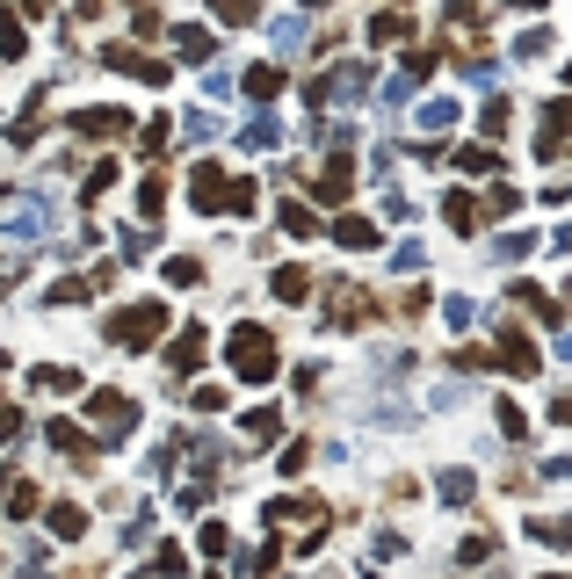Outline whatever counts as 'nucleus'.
<instances>
[{"label":"nucleus","mask_w":572,"mask_h":579,"mask_svg":"<svg viewBox=\"0 0 572 579\" xmlns=\"http://www.w3.org/2000/svg\"><path fill=\"white\" fill-rule=\"evenodd\" d=\"M232 370H239V377H254V384H261V377H276V348H268V333H261V326H239V333H232Z\"/></svg>","instance_id":"f257e3e1"},{"label":"nucleus","mask_w":572,"mask_h":579,"mask_svg":"<svg viewBox=\"0 0 572 579\" xmlns=\"http://www.w3.org/2000/svg\"><path fill=\"white\" fill-rule=\"evenodd\" d=\"M145 333H160V304H138V312L116 319V341H145Z\"/></svg>","instance_id":"f03ea898"},{"label":"nucleus","mask_w":572,"mask_h":579,"mask_svg":"<svg viewBox=\"0 0 572 579\" xmlns=\"http://www.w3.org/2000/svg\"><path fill=\"white\" fill-rule=\"evenodd\" d=\"M348 189H355V181H348V160H334V167L319 174V196H326V203H341Z\"/></svg>","instance_id":"7ed1b4c3"},{"label":"nucleus","mask_w":572,"mask_h":579,"mask_svg":"<svg viewBox=\"0 0 572 579\" xmlns=\"http://www.w3.org/2000/svg\"><path fill=\"white\" fill-rule=\"evenodd\" d=\"M370 239H377V232H370L363 218H341V247H370Z\"/></svg>","instance_id":"20e7f679"},{"label":"nucleus","mask_w":572,"mask_h":579,"mask_svg":"<svg viewBox=\"0 0 572 579\" xmlns=\"http://www.w3.org/2000/svg\"><path fill=\"white\" fill-rule=\"evenodd\" d=\"M218 15H225V22H247V15H254V0H218Z\"/></svg>","instance_id":"39448f33"}]
</instances>
